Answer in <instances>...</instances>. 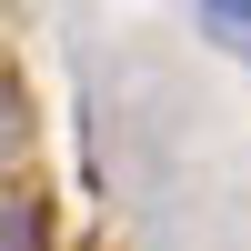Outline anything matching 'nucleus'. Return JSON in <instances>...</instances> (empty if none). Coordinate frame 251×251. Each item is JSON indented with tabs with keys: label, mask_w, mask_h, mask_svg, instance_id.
Wrapping results in <instances>:
<instances>
[{
	"label": "nucleus",
	"mask_w": 251,
	"mask_h": 251,
	"mask_svg": "<svg viewBox=\"0 0 251 251\" xmlns=\"http://www.w3.org/2000/svg\"><path fill=\"white\" fill-rule=\"evenodd\" d=\"M201 10V40H221L231 60H251V0H191Z\"/></svg>",
	"instance_id": "nucleus-1"
},
{
	"label": "nucleus",
	"mask_w": 251,
	"mask_h": 251,
	"mask_svg": "<svg viewBox=\"0 0 251 251\" xmlns=\"http://www.w3.org/2000/svg\"><path fill=\"white\" fill-rule=\"evenodd\" d=\"M0 251H40V201H30V191L0 201Z\"/></svg>",
	"instance_id": "nucleus-2"
}]
</instances>
